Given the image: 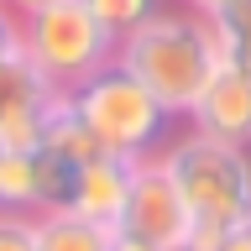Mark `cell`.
<instances>
[{"instance_id":"cell-7","label":"cell","mask_w":251,"mask_h":251,"mask_svg":"<svg viewBox=\"0 0 251 251\" xmlns=\"http://www.w3.org/2000/svg\"><path fill=\"white\" fill-rule=\"evenodd\" d=\"M188 131L230 141V147H251V68L220 63L188 110Z\"/></svg>"},{"instance_id":"cell-16","label":"cell","mask_w":251,"mask_h":251,"mask_svg":"<svg viewBox=\"0 0 251 251\" xmlns=\"http://www.w3.org/2000/svg\"><path fill=\"white\" fill-rule=\"evenodd\" d=\"M215 251H251V220H246V225H230V230H220Z\"/></svg>"},{"instance_id":"cell-14","label":"cell","mask_w":251,"mask_h":251,"mask_svg":"<svg viewBox=\"0 0 251 251\" xmlns=\"http://www.w3.org/2000/svg\"><path fill=\"white\" fill-rule=\"evenodd\" d=\"M0 251H37V215H5L0 209Z\"/></svg>"},{"instance_id":"cell-10","label":"cell","mask_w":251,"mask_h":251,"mask_svg":"<svg viewBox=\"0 0 251 251\" xmlns=\"http://www.w3.org/2000/svg\"><path fill=\"white\" fill-rule=\"evenodd\" d=\"M0 209L5 215H42V183H37L31 147H0Z\"/></svg>"},{"instance_id":"cell-19","label":"cell","mask_w":251,"mask_h":251,"mask_svg":"<svg viewBox=\"0 0 251 251\" xmlns=\"http://www.w3.org/2000/svg\"><path fill=\"white\" fill-rule=\"evenodd\" d=\"M178 5H183V11H199V16H215L225 0H178Z\"/></svg>"},{"instance_id":"cell-5","label":"cell","mask_w":251,"mask_h":251,"mask_svg":"<svg viewBox=\"0 0 251 251\" xmlns=\"http://www.w3.org/2000/svg\"><path fill=\"white\" fill-rule=\"evenodd\" d=\"M115 230L141 235V241H152L157 251H183L188 230H194V220H188L183 194H178V183L168 178L162 157H147V162H136L131 199H126V215H121V225H115Z\"/></svg>"},{"instance_id":"cell-12","label":"cell","mask_w":251,"mask_h":251,"mask_svg":"<svg viewBox=\"0 0 251 251\" xmlns=\"http://www.w3.org/2000/svg\"><path fill=\"white\" fill-rule=\"evenodd\" d=\"M215 42H220V63H241L251 68V0H225L215 16Z\"/></svg>"},{"instance_id":"cell-3","label":"cell","mask_w":251,"mask_h":251,"mask_svg":"<svg viewBox=\"0 0 251 251\" xmlns=\"http://www.w3.org/2000/svg\"><path fill=\"white\" fill-rule=\"evenodd\" d=\"M68 100H74V110L84 115V126L94 131V141L105 152L147 162L173 141V110L141 78H131L121 63H110L94 78H84Z\"/></svg>"},{"instance_id":"cell-4","label":"cell","mask_w":251,"mask_h":251,"mask_svg":"<svg viewBox=\"0 0 251 251\" xmlns=\"http://www.w3.org/2000/svg\"><path fill=\"white\" fill-rule=\"evenodd\" d=\"M16 21H21V52L37 63V74L58 94H74L84 78L115 63V37L84 11V0L47 5V11L16 16Z\"/></svg>"},{"instance_id":"cell-18","label":"cell","mask_w":251,"mask_h":251,"mask_svg":"<svg viewBox=\"0 0 251 251\" xmlns=\"http://www.w3.org/2000/svg\"><path fill=\"white\" fill-rule=\"evenodd\" d=\"M16 16H37V11H47V5H68V0H5Z\"/></svg>"},{"instance_id":"cell-6","label":"cell","mask_w":251,"mask_h":251,"mask_svg":"<svg viewBox=\"0 0 251 251\" xmlns=\"http://www.w3.org/2000/svg\"><path fill=\"white\" fill-rule=\"evenodd\" d=\"M52 100L58 89L37 74L26 52L0 58V147H37Z\"/></svg>"},{"instance_id":"cell-9","label":"cell","mask_w":251,"mask_h":251,"mask_svg":"<svg viewBox=\"0 0 251 251\" xmlns=\"http://www.w3.org/2000/svg\"><path fill=\"white\" fill-rule=\"evenodd\" d=\"M37 147L52 157H63L68 168H84L89 157H100L105 147L94 141V131L84 126V115L74 110V100L68 94H58L52 100V110H47V121H42V136H37Z\"/></svg>"},{"instance_id":"cell-15","label":"cell","mask_w":251,"mask_h":251,"mask_svg":"<svg viewBox=\"0 0 251 251\" xmlns=\"http://www.w3.org/2000/svg\"><path fill=\"white\" fill-rule=\"evenodd\" d=\"M11 52H21V21H16V11L0 0V58H11Z\"/></svg>"},{"instance_id":"cell-1","label":"cell","mask_w":251,"mask_h":251,"mask_svg":"<svg viewBox=\"0 0 251 251\" xmlns=\"http://www.w3.org/2000/svg\"><path fill=\"white\" fill-rule=\"evenodd\" d=\"M115 63L131 78H141L173 115H188L199 89L209 84V74L220 68V42L209 16L168 5L162 16H152L147 26H136L131 37L115 42Z\"/></svg>"},{"instance_id":"cell-17","label":"cell","mask_w":251,"mask_h":251,"mask_svg":"<svg viewBox=\"0 0 251 251\" xmlns=\"http://www.w3.org/2000/svg\"><path fill=\"white\" fill-rule=\"evenodd\" d=\"M110 251H157V246H152V241H141V235L115 230V235H110Z\"/></svg>"},{"instance_id":"cell-8","label":"cell","mask_w":251,"mask_h":251,"mask_svg":"<svg viewBox=\"0 0 251 251\" xmlns=\"http://www.w3.org/2000/svg\"><path fill=\"white\" fill-rule=\"evenodd\" d=\"M131 178H136V157L121 152H100L89 157L84 168H74V183H68V215L89 220V225H105L115 230L126 215V199H131Z\"/></svg>"},{"instance_id":"cell-11","label":"cell","mask_w":251,"mask_h":251,"mask_svg":"<svg viewBox=\"0 0 251 251\" xmlns=\"http://www.w3.org/2000/svg\"><path fill=\"white\" fill-rule=\"evenodd\" d=\"M105 225H89V220L68 215V209H52V215H37V251H110Z\"/></svg>"},{"instance_id":"cell-2","label":"cell","mask_w":251,"mask_h":251,"mask_svg":"<svg viewBox=\"0 0 251 251\" xmlns=\"http://www.w3.org/2000/svg\"><path fill=\"white\" fill-rule=\"evenodd\" d=\"M157 157L178 183L194 225L230 230V225L251 220V147H230V141L188 131V136L168 141Z\"/></svg>"},{"instance_id":"cell-13","label":"cell","mask_w":251,"mask_h":251,"mask_svg":"<svg viewBox=\"0 0 251 251\" xmlns=\"http://www.w3.org/2000/svg\"><path fill=\"white\" fill-rule=\"evenodd\" d=\"M173 0H84V11L100 21V26L121 42V37H131L136 26H147L152 16H162Z\"/></svg>"}]
</instances>
